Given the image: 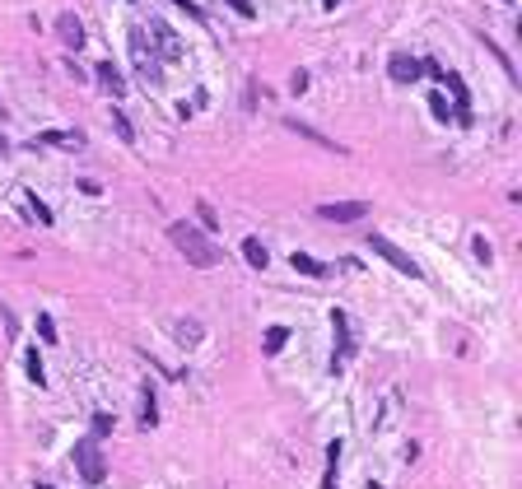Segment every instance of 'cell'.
<instances>
[{
    "label": "cell",
    "instance_id": "1",
    "mask_svg": "<svg viewBox=\"0 0 522 489\" xmlns=\"http://www.w3.org/2000/svg\"><path fill=\"white\" fill-rule=\"evenodd\" d=\"M168 238H173V247H178V252L187 256L196 270H210V266H220V261H224L220 247L200 234V229H191V224H168Z\"/></svg>",
    "mask_w": 522,
    "mask_h": 489
},
{
    "label": "cell",
    "instance_id": "2",
    "mask_svg": "<svg viewBox=\"0 0 522 489\" xmlns=\"http://www.w3.org/2000/svg\"><path fill=\"white\" fill-rule=\"evenodd\" d=\"M75 471H79V480H84V485H103V480H108V461H103V452H98V443H93V438L75 443Z\"/></svg>",
    "mask_w": 522,
    "mask_h": 489
},
{
    "label": "cell",
    "instance_id": "3",
    "mask_svg": "<svg viewBox=\"0 0 522 489\" xmlns=\"http://www.w3.org/2000/svg\"><path fill=\"white\" fill-rule=\"evenodd\" d=\"M368 247H373V252H378L392 270H401V275H411V280H420V275H424V270H420V261H411V256L401 252L397 243H387L382 234H373V238H368Z\"/></svg>",
    "mask_w": 522,
    "mask_h": 489
},
{
    "label": "cell",
    "instance_id": "4",
    "mask_svg": "<svg viewBox=\"0 0 522 489\" xmlns=\"http://www.w3.org/2000/svg\"><path fill=\"white\" fill-rule=\"evenodd\" d=\"M368 205L364 200H331V205H317V219H331V224H355L364 219Z\"/></svg>",
    "mask_w": 522,
    "mask_h": 489
},
{
    "label": "cell",
    "instance_id": "5",
    "mask_svg": "<svg viewBox=\"0 0 522 489\" xmlns=\"http://www.w3.org/2000/svg\"><path fill=\"white\" fill-rule=\"evenodd\" d=\"M285 126H289V131H294V135H303V140H312V145H317V149H331V154H345V149L336 145L331 135H322V131H317V126L299 122V117H285Z\"/></svg>",
    "mask_w": 522,
    "mask_h": 489
},
{
    "label": "cell",
    "instance_id": "6",
    "mask_svg": "<svg viewBox=\"0 0 522 489\" xmlns=\"http://www.w3.org/2000/svg\"><path fill=\"white\" fill-rule=\"evenodd\" d=\"M56 38H61L66 47H75V52H79V47H84V23H79L70 10H66V14H56Z\"/></svg>",
    "mask_w": 522,
    "mask_h": 489
},
{
    "label": "cell",
    "instance_id": "7",
    "mask_svg": "<svg viewBox=\"0 0 522 489\" xmlns=\"http://www.w3.org/2000/svg\"><path fill=\"white\" fill-rule=\"evenodd\" d=\"M387 75L397 79V84H411V79H420V61L415 56H406V52H397L387 61Z\"/></svg>",
    "mask_w": 522,
    "mask_h": 489
},
{
    "label": "cell",
    "instance_id": "8",
    "mask_svg": "<svg viewBox=\"0 0 522 489\" xmlns=\"http://www.w3.org/2000/svg\"><path fill=\"white\" fill-rule=\"evenodd\" d=\"M154 33H159V52H164L168 61H178V56H182V42L173 38V28H168V23H154Z\"/></svg>",
    "mask_w": 522,
    "mask_h": 489
},
{
    "label": "cell",
    "instance_id": "9",
    "mask_svg": "<svg viewBox=\"0 0 522 489\" xmlns=\"http://www.w3.org/2000/svg\"><path fill=\"white\" fill-rule=\"evenodd\" d=\"M243 256H247V266H266L271 256H266V243H261V238H243Z\"/></svg>",
    "mask_w": 522,
    "mask_h": 489
},
{
    "label": "cell",
    "instance_id": "10",
    "mask_svg": "<svg viewBox=\"0 0 522 489\" xmlns=\"http://www.w3.org/2000/svg\"><path fill=\"white\" fill-rule=\"evenodd\" d=\"M196 219H200V234H215V229H220V214H215L210 200H196Z\"/></svg>",
    "mask_w": 522,
    "mask_h": 489
},
{
    "label": "cell",
    "instance_id": "11",
    "mask_svg": "<svg viewBox=\"0 0 522 489\" xmlns=\"http://www.w3.org/2000/svg\"><path fill=\"white\" fill-rule=\"evenodd\" d=\"M98 79H103V89H108V93H112V98H122V93H126V84H122V75H117V70H112V66H98Z\"/></svg>",
    "mask_w": 522,
    "mask_h": 489
},
{
    "label": "cell",
    "instance_id": "12",
    "mask_svg": "<svg viewBox=\"0 0 522 489\" xmlns=\"http://www.w3.org/2000/svg\"><path fill=\"white\" fill-rule=\"evenodd\" d=\"M112 131H117V140H122V145H135V126L126 122V112H112Z\"/></svg>",
    "mask_w": 522,
    "mask_h": 489
},
{
    "label": "cell",
    "instance_id": "13",
    "mask_svg": "<svg viewBox=\"0 0 522 489\" xmlns=\"http://www.w3.org/2000/svg\"><path fill=\"white\" fill-rule=\"evenodd\" d=\"M294 270H303V275H327V266L308 252H294Z\"/></svg>",
    "mask_w": 522,
    "mask_h": 489
},
{
    "label": "cell",
    "instance_id": "14",
    "mask_svg": "<svg viewBox=\"0 0 522 489\" xmlns=\"http://www.w3.org/2000/svg\"><path fill=\"white\" fill-rule=\"evenodd\" d=\"M38 145H79L75 131H42L38 135Z\"/></svg>",
    "mask_w": 522,
    "mask_h": 489
},
{
    "label": "cell",
    "instance_id": "15",
    "mask_svg": "<svg viewBox=\"0 0 522 489\" xmlns=\"http://www.w3.org/2000/svg\"><path fill=\"white\" fill-rule=\"evenodd\" d=\"M285 340H289L285 326H271V331H266V355H280V350H285Z\"/></svg>",
    "mask_w": 522,
    "mask_h": 489
},
{
    "label": "cell",
    "instance_id": "16",
    "mask_svg": "<svg viewBox=\"0 0 522 489\" xmlns=\"http://www.w3.org/2000/svg\"><path fill=\"white\" fill-rule=\"evenodd\" d=\"M178 340L182 345H200V322H178Z\"/></svg>",
    "mask_w": 522,
    "mask_h": 489
},
{
    "label": "cell",
    "instance_id": "17",
    "mask_svg": "<svg viewBox=\"0 0 522 489\" xmlns=\"http://www.w3.org/2000/svg\"><path fill=\"white\" fill-rule=\"evenodd\" d=\"M38 335H42L47 345L56 340V322H52V317H47V312H38Z\"/></svg>",
    "mask_w": 522,
    "mask_h": 489
},
{
    "label": "cell",
    "instance_id": "18",
    "mask_svg": "<svg viewBox=\"0 0 522 489\" xmlns=\"http://www.w3.org/2000/svg\"><path fill=\"white\" fill-rule=\"evenodd\" d=\"M159 420V410H154V391L144 387V410H140V424H154Z\"/></svg>",
    "mask_w": 522,
    "mask_h": 489
},
{
    "label": "cell",
    "instance_id": "19",
    "mask_svg": "<svg viewBox=\"0 0 522 489\" xmlns=\"http://www.w3.org/2000/svg\"><path fill=\"white\" fill-rule=\"evenodd\" d=\"M429 108H433V117H438V122H448V117H453V108L443 103V93H433V98H429Z\"/></svg>",
    "mask_w": 522,
    "mask_h": 489
},
{
    "label": "cell",
    "instance_id": "20",
    "mask_svg": "<svg viewBox=\"0 0 522 489\" xmlns=\"http://www.w3.org/2000/svg\"><path fill=\"white\" fill-rule=\"evenodd\" d=\"M28 378H33L38 387H42V378H47V373H42V359H38V350H33V355H28Z\"/></svg>",
    "mask_w": 522,
    "mask_h": 489
},
{
    "label": "cell",
    "instance_id": "21",
    "mask_svg": "<svg viewBox=\"0 0 522 489\" xmlns=\"http://www.w3.org/2000/svg\"><path fill=\"white\" fill-rule=\"evenodd\" d=\"M229 10L243 14V19H256V5H252V0H229Z\"/></svg>",
    "mask_w": 522,
    "mask_h": 489
},
{
    "label": "cell",
    "instance_id": "22",
    "mask_svg": "<svg viewBox=\"0 0 522 489\" xmlns=\"http://www.w3.org/2000/svg\"><path fill=\"white\" fill-rule=\"evenodd\" d=\"M28 210L38 214V224H52V210H47V205H42V200H38V196H28Z\"/></svg>",
    "mask_w": 522,
    "mask_h": 489
},
{
    "label": "cell",
    "instance_id": "23",
    "mask_svg": "<svg viewBox=\"0 0 522 489\" xmlns=\"http://www.w3.org/2000/svg\"><path fill=\"white\" fill-rule=\"evenodd\" d=\"M93 434H112V415H93Z\"/></svg>",
    "mask_w": 522,
    "mask_h": 489
},
{
    "label": "cell",
    "instance_id": "24",
    "mask_svg": "<svg viewBox=\"0 0 522 489\" xmlns=\"http://www.w3.org/2000/svg\"><path fill=\"white\" fill-rule=\"evenodd\" d=\"M322 5H336V0H322Z\"/></svg>",
    "mask_w": 522,
    "mask_h": 489
},
{
    "label": "cell",
    "instance_id": "25",
    "mask_svg": "<svg viewBox=\"0 0 522 489\" xmlns=\"http://www.w3.org/2000/svg\"><path fill=\"white\" fill-rule=\"evenodd\" d=\"M38 489H52V485H38Z\"/></svg>",
    "mask_w": 522,
    "mask_h": 489
}]
</instances>
